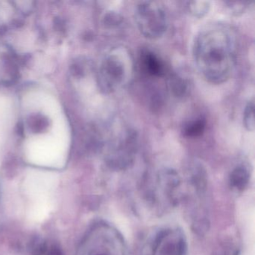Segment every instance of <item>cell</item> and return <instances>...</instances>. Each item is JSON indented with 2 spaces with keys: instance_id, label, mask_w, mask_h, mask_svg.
I'll list each match as a JSON object with an SVG mask.
<instances>
[{
  "instance_id": "2e32d148",
  "label": "cell",
  "mask_w": 255,
  "mask_h": 255,
  "mask_svg": "<svg viewBox=\"0 0 255 255\" xmlns=\"http://www.w3.org/2000/svg\"><path fill=\"white\" fill-rule=\"evenodd\" d=\"M225 8L228 10V12L231 13L233 15H241L243 13L246 12L252 2H231L227 1L224 2Z\"/></svg>"
},
{
  "instance_id": "52a82bcc",
  "label": "cell",
  "mask_w": 255,
  "mask_h": 255,
  "mask_svg": "<svg viewBox=\"0 0 255 255\" xmlns=\"http://www.w3.org/2000/svg\"><path fill=\"white\" fill-rule=\"evenodd\" d=\"M93 246L89 255H128V247L122 234L109 225H101L95 230Z\"/></svg>"
},
{
  "instance_id": "e0dca14e",
  "label": "cell",
  "mask_w": 255,
  "mask_h": 255,
  "mask_svg": "<svg viewBox=\"0 0 255 255\" xmlns=\"http://www.w3.org/2000/svg\"><path fill=\"white\" fill-rule=\"evenodd\" d=\"M32 255H44L47 252V245L40 239H35L31 244Z\"/></svg>"
},
{
  "instance_id": "7a4b0ae2",
  "label": "cell",
  "mask_w": 255,
  "mask_h": 255,
  "mask_svg": "<svg viewBox=\"0 0 255 255\" xmlns=\"http://www.w3.org/2000/svg\"><path fill=\"white\" fill-rule=\"evenodd\" d=\"M133 73V60L128 49L113 47L105 55L98 72V83L105 94H112L129 83Z\"/></svg>"
},
{
  "instance_id": "6da1fadb",
  "label": "cell",
  "mask_w": 255,
  "mask_h": 255,
  "mask_svg": "<svg viewBox=\"0 0 255 255\" xmlns=\"http://www.w3.org/2000/svg\"><path fill=\"white\" fill-rule=\"evenodd\" d=\"M237 48V34L231 26L222 23L207 25L200 31L194 42L197 69L209 83H225L235 68Z\"/></svg>"
},
{
  "instance_id": "4fadbf2b",
  "label": "cell",
  "mask_w": 255,
  "mask_h": 255,
  "mask_svg": "<svg viewBox=\"0 0 255 255\" xmlns=\"http://www.w3.org/2000/svg\"><path fill=\"white\" fill-rule=\"evenodd\" d=\"M186 8L191 15L193 16L195 18L201 19L208 14L211 8V2L210 1L188 2Z\"/></svg>"
},
{
  "instance_id": "8fae6325",
  "label": "cell",
  "mask_w": 255,
  "mask_h": 255,
  "mask_svg": "<svg viewBox=\"0 0 255 255\" xmlns=\"http://www.w3.org/2000/svg\"><path fill=\"white\" fill-rule=\"evenodd\" d=\"M206 127L207 122L205 119L204 118H198L186 123L182 129V133L186 138H198L204 133Z\"/></svg>"
},
{
  "instance_id": "d6986e66",
  "label": "cell",
  "mask_w": 255,
  "mask_h": 255,
  "mask_svg": "<svg viewBox=\"0 0 255 255\" xmlns=\"http://www.w3.org/2000/svg\"><path fill=\"white\" fill-rule=\"evenodd\" d=\"M49 255H62V252L59 249L56 247H53L49 252Z\"/></svg>"
},
{
  "instance_id": "9a60e30c",
  "label": "cell",
  "mask_w": 255,
  "mask_h": 255,
  "mask_svg": "<svg viewBox=\"0 0 255 255\" xmlns=\"http://www.w3.org/2000/svg\"><path fill=\"white\" fill-rule=\"evenodd\" d=\"M243 123L247 130L251 132L255 130V102L253 99L249 101L245 107Z\"/></svg>"
},
{
  "instance_id": "5b68a950",
  "label": "cell",
  "mask_w": 255,
  "mask_h": 255,
  "mask_svg": "<svg viewBox=\"0 0 255 255\" xmlns=\"http://www.w3.org/2000/svg\"><path fill=\"white\" fill-rule=\"evenodd\" d=\"M134 19L140 33L148 39L161 38L168 29V14L160 2H140L135 7Z\"/></svg>"
},
{
  "instance_id": "ac0fdd59",
  "label": "cell",
  "mask_w": 255,
  "mask_h": 255,
  "mask_svg": "<svg viewBox=\"0 0 255 255\" xmlns=\"http://www.w3.org/2000/svg\"><path fill=\"white\" fill-rule=\"evenodd\" d=\"M85 71H86V69L83 67V64L82 62H74L71 66V74L74 77H77V78L84 77L85 73H86Z\"/></svg>"
},
{
  "instance_id": "ba28073f",
  "label": "cell",
  "mask_w": 255,
  "mask_h": 255,
  "mask_svg": "<svg viewBox=\"0 0 255 255\" xmlns=\"http://www.w3.org/2000/svg\"><path fill=\"white\" fill-rule=\"evenodd\" d=\"M140 62L143 71L149 76L163 77L166 74V67L163 61L152 50H143L140 54Z\"/></svg>"
},
{
  "instance_id": "8992f818",
  "label": "cell",
  "mask_w": 255,
  "mask_h": 255,
  "mask_svg": "<svg viewBox=\"0 0 255 255\" xmlns=\"http://www.w3.org/2000/svg\"><path fill=\"white\" fill-rule=\"evenodd\" d=\"M141 255H188L186 235L176 227L161 228L149 237Z\"/></svg>"
},
{
  "instance_id": "3957f363",
  "label": "cell",
  "mask_w": 255,
  "mask_h": 255,
  "mask_svg": "<svg viewBox=\"0 0 255 255\" xmlns=\"http://www.w3.org/2000/svg\"><path fill=\"white\" fill-rule=\"evenodd\" d=\"M182 180L175 170L162 168L145 186L146 201L157 213H163L178 204L182 198Z\"/></svg>"
},
{
  "instance_id": "30bf717a",
  "label": "cell",
  "mask_w": 255,
  "mask_h": 255,
  "mask_svg": "<svg viewBox=\"0 0 255 255\" xmlns=\"http://www.w3.org/2000/svg\"><path fill=\"white\" fill-rule=\"evenodd\" d=\"M168 88L170 92L177 98H183L188 95L189 82L178 74L173 73L168 77Z\"/></svg>"
},
{
  "instance_id": "277c9868",
  "label": "cell",
  "mask_w": 255,
  "mask_h": 255,
  "mask_svg": "<svg viewBox=\"0 0 255 255\" xmlns=\"http://www.w3.org/2000/svg\"><path fill=\"white\" fill-rule=\"evenodd\" d=\"M138 141V134L132 128L125 127L118 129L106 147L107 166L116 171L129 168L135 160Z\"/></svg>"
},
{
  "instance_id": "5bb4252c",
  "label": "cell",
  "mask_w": 255,
  "mask_h": 255,
  "mask_svg": "<svg viewBox=\"0 0 255 255\" xmlns=\"http://www.w3.org/2000/svg\"><path fill=\"white\" fill-rule=\"evenodd\" d=\"M124 18L122 14L116 11H109L103 16V25L107 29H117L123 24Z\"/></svg>"
},
{
  "instance_id": "9c48e42d",
  "label": "cell",
  "mask_w": 255,
  "mask_h": 255,
  "mask_svg": "<svg viewBox=\"0 0 255 255\" xmlns=\"http://www.w3.org/2000/svg\"><path fill=\"white\" fill-rule=\"evenodd\" d=\"M250 170L248 165L240 164L231 171L229 175V184L237 192H242L247 188L250 180Z\"/></svg>"
},
{
  "instance_id": "7c38bea8",
  "label": "cell",
  "mask_w": 255,
  "mask_h": 255,
  "mask_svg": "<svg viewBox=\"0 0 255 255\" xmlns=\"http://www.w3.org/2000/svg\"><path fill=\"white\" fill-rule=\"evenodd\" d=\"M27 126L33 133H43L48 129L50 121L43 114H33L27 119Z\"/></svg>"
}]
</instances>
